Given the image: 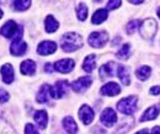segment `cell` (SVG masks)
I'll list each match as a JSON object with an SVG mask.
<instances>
[{
	"label": "cell",
	"mask_w": 160,
	"mask_h": 134,
	"mask_svg": "<svg viewBox=\"0 0 160 134\" xmlns=\"http://www.w3.org/2000/svg\"><path fill=\"white\" fill-rule=\"evenodd\" d=\"M83 46V40L77 32H66L61 39V47L66 53H72Z\"/></svg>",
	"instance_id": "1"
},
{
	"label": "cell",
	"mask_w": 160,
	"mask_h": 134,
	"mask_svg": "<svg viewBox=\"0 0 160 134\" xmlns=\"http://www.w3.org/2000/svg\"><path fill=\"white\" fill-rule=\"evenodd\" d=\"M141 37L145 40H152L157 32V22L154 19H146L141 22L139 27Z\"/></svg>",
	"instance_id": "2"
},
{
	"label": "cell",
	"mask_w": 160,
	"mask_h": 134,
	"mask_svg": "<svg viewBox=\"0 0 160 134\" xmlns=\"http://www.w3.org/2000/svg\"><path fill=\"white\" fill-rule=\"evenodd\" d=\"M137 104H138V98L135 96H130L120 100L117 104V107L122 114L130 116L137 110Z\"/></svg>",
	"instance_id": "3"
},
{
	"label": "cell",
	"mask_w": 160,
	"mask_h": 134,
	"mask_svg": "<svg viewBox=\"0 0 160 134\" xmlns=\"http://www.w3.org/2000/svg\"><path fill=\"white\" fill-rule=\"evenodd\" d=\"M109 40V35L107 31L102 30V31H95L92 32L89 35V44L94 48H102V46L106 45V43Z\"/></svg>",
	"instance_id": "4"
},
{
	"label": "cell",
	"mask_w": 160,
	"mask_h": 134,
	"mask_svg": "<svg viewBox=\"0 0 160 134\" xmlns=\"http://www.w3.org/2000/svg\"><path fill=\"white\" fill-rule=\"evenodd\" d=\"M16 35H16V38H15V40L12 42L10 51H11L12 55L22 56V55H24L26 53V51H27V44H26V42H24L22 39V27H18V30H17Z\"/></svg>",
	"instance_id": "5"
},
{
	"label": "cell",
	"mask_w": 160,
	"mask_h": 134,
	"mask_svg": "<svg viewBox=\"0 0 160 134\" xmlns=\"http://www.w3.org/2000/svg\"><path fill=\"white\" fill-rule=\"evenodd\" d=\"M100 121L106 127L110 128L113 125H115V122L118 121V117L115 112L111 107H107L102 110V115H100Z\"/></svg>",
	"instance_id": "6"
},
{
	"label": "cell",
	"mask_w": 160,
	"mask_h": 134,
	"mask_svg": "<svg viewBox=\"0 0 160 134\" xmlns=\"http://www.w3.org/2000/svg\"><path fill=\"white\" fill-rule=\"evenodd\" d=\"M68 81H59L55 84V86L51 87V97L55 99H61L68 90Z\"/></svg>",
	"instance_id": "7"
},
{
	"label": "cell",
	"mask_w": 160,
	"mask_h": 134,
	"mask_svg": "<svg viewBox=\"0 0 160 134\" xmlns=\"http://www.w3.org/2000/svg\"><path fill=\"white\" fill-rule=\"evenodd\" d=\"M92 82H93V79H92V77H90V76L79 77L78 79H76L75 82H73L72 88H73L74 91H76V92H83L91 86Z\"/></svg>",
	"instance_id": "8"
},
{
	"label": "cell",
	"mask_w": 160,
	"mask_h": 134,
	"mask_svg": "<svg viewBox=\"0 0 160 134\" xmlns=\"http://www.w3.org/2000/svg\"><path fill=\"white\" fill-rule=\"evenodd\" d=\"M75 68V61L73 59H61V60L57 61L55 63V70L60 72V73L66 74L73 71Z\"/></svg>",
	"instance_id": "9"
},
{
	"label": "cell",
	"mask_w": 160,
	"mask_h": 134,
	"mask_svg": "<svg viewBox=\"0 0 160 134\" xmlns=\"http://www.w3.org/2000/svg\"><path fill=\"white\" fill-rule=\"evenodd\" d=\"M118 64L111 61V62H108L104 64V66L100 67L99 69V76L100 78L105 79L107 77H110V76H113L114 73L117 72L118 73Z\"/></svg>",
	"instance_id": "10"
},
{
	"label": "cell",
	"mask_w": 160,
	"mask_h": 134,
	"mask_svg": "<svg viewBox=\"0 0 160 134\" xmlns=\"http://www.w3.org/2000/svg\"><path fill=\"white\" fill-rule=\"evenodd\" d=\"M79 118L84 125H90L94 119V110L89 105H82L78 112Z\"/></svg>",
	"instance_id": "11"
},
{
	"label": "cell",
	"mask_w": 160,
	"mask_h": 134,
	"mask_svg": "<svg viewBox=\"0 0 160 134\" xmlns=\"http://www.w3.org/2000/svg\"><path fill=\"white\" fill-rule=\"evenodd\" d=\"M57 51V43L52 41H43L38 46V54L42 56L50 55Z\"/></svg>",
	"instance_id": "12"
},
{
	"label": "cell",
	"mask_w": 160,
	"mask_h": 134,
	"mask_svg": "<svg viewBox=\"0 0 160 134\" xmlns=\"http://www.w3.org/2000/svg\"><path fill=\"white\" fill-rule=\"evenodd\" d=\"M100 94L102 96H108V97L118 96V94H121V87L120 85L114 83V82H110V83H107L102 87Z\"/></svg>",
	"instance_id": "13"
},
{
	"label": "cell",
	"mask_w": 160,
	"mask_h": 134,
	"mask_svg": "<svg viewBox=\"0 0 160 134\" xmlns=\"http://www.w3.org/2000/svg\"><path fill=\"white\" fill-rule=\"evenodd\" d=\"M17 30H18V26H17L16 23L14 20H9L6 24L1 27V35H3L4 38L7 39H11L13 35H15L17 33Z\"/></svg>",
	"instance_id": "14"
},
{
	"label": "cell",
	"mask_w": 160,
	"mask_h": 134,
	"mask_svg": "<svg viewBox=\"0 0 160 134\" xmlns=\"http://www.w3.org/2000/svg\"><path fill=\"white\" fill-rule=\"evenodd\" d=\"M1 76L2 79L6 84H11L14 81V68L12 67V64L6 63L1 67Z\"/></svg>",
	"instance_id": "15"
},
{
	"label": "cell",
	"mask_w": 160,
	"mask_h": 134,
	"mask_svg": "<svg viewBox=\"0 0 160 134\" xmlns=\"http://www.w3.org/2000/svg\"><path fill=\"white\" fill-rule=\"evenodd\" d=\"M160 112V105L159 104H156V105H153V106L148 107L145 112L143 113V115L141 116L140 118V121L143 122V121H148V120H154L157 118Z\"/></svg>",
	"instance_id": "16"
},
{
	"label": "cell",
	"mask_w": 160,
	"mask_h": 134,
	"mask_svg": "<svg viewBox=\"0 0 160 134\" xmlns=\"http://www.w3.org/2000/svg\"><path fill=\"white\" fill-rule=\"evenodd\" d=\"M50 97H51V86L48 84H45L41 87L40 91L38 92L37 101L38 103H46L48 102Z\"/></svg>",
	"instance_id": "17"
},
{
	"label": "cell",
	"mask_w": 160,
	"mask_h": 134,
	"mask_svg": "<svg viewBox=\"0 0 160 134\" xmlns=\"http://www.w3.org/2000/svg\"><path fill=\"white\" fill-rule=\"evenodd\" d=\"M35 70H37V64L31 59H27L20 64V71L24 75H33Z\"/></svg>",
	"instance_id": "18"
},
{
	"label": "cell",
	"mask_w": 160,
	"mask_h": 134,
	"mask_svg": "<svg viewBox=\"0 0 160 134\" xmlns=\"http://www.w3.org/2000/svg\"><path fill=\"white\" fill-rule=\"evenodd\" d=\"M135 125V119H133L131 116H128L126 117L125 119H123L122 123L120 125V127L117 131H115V134H124L126 133L127 131H129L131 128L133 127Z\"/></svg>",
	"instance_id": "19"
},
{
	"label": "cell",
	"mask_w": 160,
	"mask_h": 134,
	"mask_svg": "<svg viewBox=\"0 0 160 134\" xmlns=\"http://www.w3.org/2000/svg\"><path fill=\"white\" fill-rule=\"evenodd\" d=\"M63 128L65 129L66 132L71 133V134H76L78 131V127H77V123L74 120V118L72 116H68L63 119Z\"/></svg>",
	"instance_id": "20"
},
{
	"label": "cell",
	"mask_w": 160,
	"mask_h": 134,
	"mask_svg": "<svg viewBox=\"0 0 160 134\" xmlns=\"http://www.w3.org/2000/svg\"><path fill=\"white\" fill-rule=\"evenodd\" d=\"M118 77L121 79L123 85L128 86L130 84V76H129V70L128 68L124 66H118Z\"/></svg>",
	"instance_id": "21"
},
{
	"label": "cell",
	"mask_w": 160,
	"mask_h": 134,
	"mask_svg": "<svg viewBox=\"0 0 160 134\" xmlns=\"http://www.w3.org/2000/svg\"><path fill=\"white\" fill-rule=\"evenodd\" d=\"M34 120L41 129H45L48 122V116L46 110H38L34 114Z\"/></svg>",
	"instance_id": "22"
},
{
	"label": "cell",
	"mask_w": 160,
	"mask_h": 134,
	"mask_svg": "<svg viewBox=\"0 0 160 134\" xmlns=\"http://www.w3.org/2000/svg\"><path fill=\"white\" fill-rule=\"evenodd\" d=\"M108 19V11L105 9H99L93 14L92 16V23L94 25H99L104 23Z\"/></svg>",
	"instance_id": "23"
},
{
	"label": "cell",
	"mask_w": 160,
	"mask_h": 134,
	"mask_svg": "<svg viewBox=\"0 0 160 134\" xmlns=\"http://www.w3.org/2000/svg\"><path fill=\"white\" fill-rule=\"evenodd\" d=\"M95 60H96V56H95L94 54L87 56L86 59H84L83 66H82V68H83V70L86 71L87 73H91V72L95 69V67H96Z\"/></svg>",
	"instance_id": "24"
},
{
	"label": "cell",
	"mask_w": 160,
	"mask_h": 134,
	"mask_svg": "<svg viewBox=\"0 0 160 134\" xmlns=\"http://www.w3.org/2000/svg\"><path fill=\"white\" fill-rule=\"evenodd\" d=\"M59 28V23L57 22L52 15H48L45 19V29L48 33L55 32Z\"/></svg>",
	"instance_id": "25"
},
{
	"label": "cell",
	"mask_w": 160,
	"mask_h": 134,
	"mask_svg": "<svg viewBox=\"0 0 160 134\" xmlns=\"http://www.w3.org/2000/svg\"><path fill=\"white\" fill-rule=\"evenodd\" d=\"M152 73V69L148 66H143L136 71V75L140 81H146Z\"/></svg>",
	"instance_id": "26"
},
{
	"label": "cell",
	"mask_w": 160,
	"mask_h": 134,
	"mask_svg": "<svg viewBox=\"0 0 160 134\" xmlns=\"http://www.w3.org/2000/svg\"><path fill=\"white\" fill-rule=\"evenodd\" d=\"M129 53H130V44L126 43L124 44L122 47L118 50V51L117 53V57L121 60H126L129 57Z\"/></svg>",
	"instance_id": "27"
},
{
	"label": "cell",
	"mask_w": 160,
	"mask_h": 134,
	"mask_svg": "<svg viewBox=\"0 0 160 134\" xmlns=\"http://www.w3.org/2000/svg\"><path fill=\"white\" fill-rule=\"evenodd\" d=\"M31 6L30 0H19V1L13 2V7L16 11H25Z\"/></svg>",
	"instance_id": "28"
},
{
	"label": "cell",
	"mask_w": 160,
	"mask_h": 134,
	"mask_svg": "<svg viewBox=\"0 0 160 134\" xmlns=\"http://www.w3.org/2000/svg\"><path fill=\"white\" fill-rule=\"evenodd\" d=\"M77 17L79 20L83 22L88 17V8L84 3H79L78 8H77Z\"/></svg>",
	"instance_id": "29"
},
{
	"label": "cell",
	"mask_w": 160,
	"mask_h": 134,
	"mask_svg": "<svg viewBox=\"0 0 160 134\" xmlns=\"http://www.w3.org/2000/svg\"><path fill=\"white\" fill-rule=\"evenodd\" d=\"M140 24H141L140 20H136V19L130 20V22L127 24V27H126L128 35H132L133 32H136V30L140 27Z\"/></svg>",
	"instance_id": "30"
},
{
	"label": "cell",
	"mask_w": 160,
	"mask_h": 134,
	"mask_svg": "<svg viewBox=\"0 0 160 134\" xmlns=\"http://www.w3.org/2000/svg\"><path fill=\"white\" fill-rule=\"evenodd\" d=\"M25 134H40L37 128L32 125V123H27L25 128Z\"/></svg>",
	"instance_id": "31"
},
{
	"label": "cell",
	"mask_w": 160,
	"mask_h": 134,
	"mask_svg": "<svg viewBox=\"0 0 160 134\" xmlns=\"http://www.w3.org/2000/svg\"><path fill=\"white\" fill-rule=\"evenodd\" d=\"M121 4H122V1H120V0H112V1L108 2L107 9L108 10H114V9H117V8L121 7Z\"/></svg>",
	"instance_id": "32"
},
{
	"label": "cell",
	"mask_w": 160,
	"mask_h": 134,
	"mask_svg": "<svg viewBox=\"0 0 160 134\" xmlns=\"http://www.w3.org/2000/svg\"><path fill=\"white\" fill-rule=\"evenodd\" d=\"M10 99V94H8L6 90L0 88V103H6L7 101H9Z\"/></svg>",
	"instance_id": "33"
},
{
	"label": "cell",
	"mask_w": 160,
	"mask_h": 134,
	"mask_svg": "<svg viewBox=\"0 0 160 134\" xmlns=\"http://www.w3.org/2000/svg\"><path fill=\"white\" fill-rule=\"evenodd\" d=\"M149 94H154V96H157V94H160V86H154L152 87L151 90H149Z\"/></svg>",
	"instance_id": "34"
},
{
	"label": "cell",
	"mask_w": 160,
	"mask_h": 134,
	"mask_svg": "<svg viewBox=\"0 0 160 134\" xmlns=\"http://www.w3.org/2000/svg\"><path fill=\"white\" fill-rule=\"evenodd\" d=\"M45 71L47 72V73H51V72L53 71V68H52V66H51V63H46Z\"/></svg>",
	"instance_id": "35"
},
{
	"label": "cell",
	"mask_w": 160,
	"mask_h": 134,
	"mask_svg": "<svg viewBox=\"0 0 160 134\" xmlns=\"http://www.w3.org/2000/svg\"><path fill=\"white\" fill-rule=\"evenodd\" d=\"M152 134H160V127H158V126L154 127L153 130H152Z\"/></svg>",
	"instance_id": "36"
},
{
	"label": "cell",
	"mask_w": 160,
	"mask_h": 134,
	"mask_svg": "<svg viewBox=\"0 0 160 134\" xmlns=\"http://www.w3.org/2000/svg\"><path fill=\"white\" fill-rule=\"evenodd\" d=\"M136 134H149V133H148V129H143V130L139 131V132H137Z\"/></svg>",
	"instance_id": "37"
},
{
	"label": "cell",
	"mask_w": 160,
	"mask_h": 134,
	"mask_svg": "<svg viewBox=\"0 0 160 134\" xmlns=\"http://www.w3.org/2000/svg\"><path fill=\"white\" fill-rule=\"evenodd\" d=\"M130 3H135V4H140V3H143V1H133V0H129Z\"/></svg>",
	"instance_id": "38"
},
{
	"label": "cell",
	"mask_w": 160,
	"mask_h": 134,
	"mask_svg": "<svg viewBox=\"0 0 160 134\" xmlns=\"http://www.w3.org/2000/svg\"><path fill=\"white\" fill-rule=\"evenodd\" d=\"M2 16H3V12H2V10L0 9V19H1Z\"/></svg>",
	"instance_id": "39"
},
{
	"label": "cell",
	"mask_w": 160,
	"mask_h": 134,
	"mask_svg": "<svg viewBox=\"0 0 160 134\" xmlns=\"http://www.w3.org/2000/svg\"><path fill=\"white\" fill-rule=\"evenodd\" d=\"M157 14H158V16H159V19H160V8L158 9V11H157Z\"/></svg>",
	"instance_id": "40"
}]
</instances>
